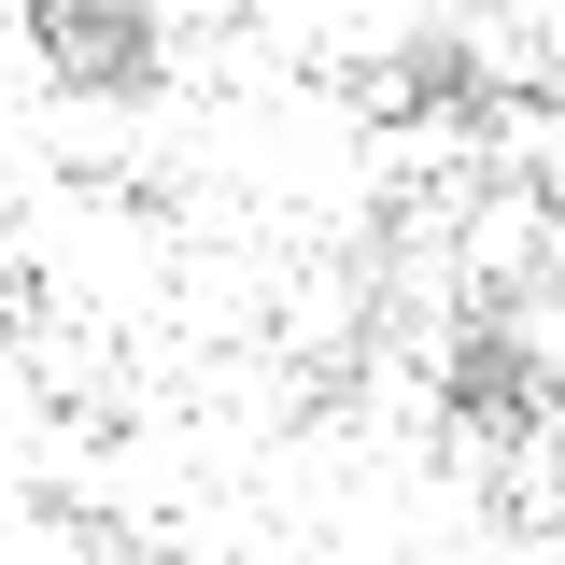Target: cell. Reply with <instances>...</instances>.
I'll return each mask as SVG.
<instances>
[{
  "mask_svg": "<svg viewBox=\"0 0 565 565\" xmlns=\"http://www.w3.org/2000/svg\"><path fill=\"white\" fill-rule=\"evenodd\" d=\"M494 509L523 523V537H565V411H537L509 438V467H494Z\"/></svg>",
  "mask_w": 565,
  "mask_h": 565,
  "instance_id": "obj_1",
  "label": "cell"
}]
</instances>
